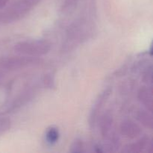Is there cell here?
<instances>
[{
  "label": "cell",
  "instance_id": "obj_9",
  "mask_svg": "<svg viewBox=\"0 0 153 153\" xmlns=\"http://www.w3.org/2000/svg\"><path fill=\"white\" fill-rule=\"evenodd\" d=\"M137 119L140 123L143 124V126H145L146 127L149 128H152L153 126V120H152V116L150 114V111H147L143 110V109H140L137 112Z\"/></svg>",
  "mask_w": 153,
  "mask_h": 153
},
{
  "label": "cell",
  "instance_id": "obj_2",
  "mask_svg": "<svg viewBox=\"0 0 153 153\" xmlns=\"http://www.w3.org/2000/svg\"><path fill=\"white\" fill-rule=\"evenodd\" d=\"M43 60L38 57L28 56H7L0 58V68L5 70H17L31 66L38 65Z\"/></svg>",
  "mask_w": 153,
  "mask_h": 153
},
{
  "label": "cell",
  "instance_id": "obj_5",
  "mask_svg": "<svg viewBox=\"0 0 153 153\" xmlns=\"http://www.w3.org/2000/svg\"><path fill=\"white\" fill-rule=\"evenodd\" d=\"M120 131L123 136L130 139L135 138L142 132L140 126L130 120H126L121 123Z\"/></svg>",
  "mask_w": 153,
  "mask_h": 153
},
{
  "label": "cell",
  "instance_id": "obj_15",
  "mask_svg": "<svg viewBox=\"0 0 153 153\" xmlns=\"http://www.w3.org/2000/svg\"><path fill=\"white\" fill-rule=\"evenodd\" d=\"M7 0H0V9L2 8L4 5H5Z\"/></svg>",
  "mask_w": 153,
  "mask_h": 153
},
{
  "label": "cell",
  "instance_id": "obj_3",
  "mask_svg": "<svg viewBox=\"0 0 153 153\" xmlns=\"http://www.w3.org/2000/svg\"><path fill=\"white\" fill-rule=\"evenodd\" d=\"M35 2V0H23L16 3L6 11L0 13V22L7 23L20 19L26 14Z\"/></svg>",
  "mask_w": 153,
  "mask_h": 153
},
{
  "label": "cell",
  "instance_id": "obj_11",
  "mask_svg": "<svg viewBox=\"0 0 153 153\" xmlns=\"http://www.w3.org/2000/svg\"><path fill=\"white\" fill-rule=\"evenodd\" d=\"M70 151L72 153H81L84 152V143L82 139H75L73 143H72Z\"/></svg>",
  "mask_w": 153,
  "mask_h": 153
},
{
  "label": "cell",
  "instance_id": "obj_12",
  "mask_svg": "<svg viewBox=\"0 0 153 153\" xmlns=\"http://www.w3.org/2000/svg\"><path fill=\"white\" fill-rule=\"evenodd\" d=\"M11 122L8 118H0V134H3L10 128Z\"/></svg>",
  "mask_w": 153,
  "mask_h": 153
},
{
  "label": "cell",
  "instance_id": "obj_7",
  "mask_svg": "<svg viewBox=\"0 0 153 153\" xmlns=\"http://www.w3.org/2000/svg\"><path fill=\"white\" fill-rule=\"evenodd\" d=\"M113 115L110 111H106L102 116L100 121V133L102 137L104 139H107L111 134V131L113 126Z\"/></svg>",
  "mask_w": 153,
  "mask_h": 153
},
{
  "label": "cell",
  "instance_id": "obj_13",
  "mask_svg": "<svg viewBox=\"0 0 153 153\" xmlns=\"http://www.w3.org/2000/svg\"><path fill=\"white\" fill-rule=\"evenodd\" d=\"M152 67H149L147 70L146 71V73H144V76H143V80L144 81V82L146 83H149V82H152Z\"/></svg>",
  "mask_w": 153,
  "mask_h": 153
},
{
  "label": "cell",
  "instance_id": "obj_10",
  "mask_svg": "<svg viewBox=\"0 0 153 153\" xmlns=\"http://www.w3.org/2000/svg\"><path fill=\"white\" fill-rule=\"evenodd\" d=\"M59 138V131L55 127H52L47 131L46 134V139L50 144L55 143Z\"/></svg>",
  "mask_w": 153,
  "mask_h": 153
},
{
  "label": "cell",
  "instance_id": "obj_8",
  "mask_svg": "<svg viewBox=\"0 0 153 153\" xmlns=\"http://www.w3.org/2000/svg\"><path fill=\"white\" fill-rule=\"evenodd\" d=\"M137 97L140 102L147 108V110L152 112L153 107L152 90L147 87H142L139 90Z\"/></svg>",
  "mask_w": 153,
  "mask_h": 153
},
{
  "label": "cell",
  "instance_id": "obj_1",
  "mask_svg": "<svg viewBox=\"0 0 153 153\" xmlns=\"http://www.w3.org/2000/svg\"><path fill=\"white\" fill-rule=\"evenodd\" d=\"M16 53L28 56L39 57L47 54L51 49V44L47 41L34 40L22 41L16 43L13 48Z\"/></svg>",
  "mask_w": 153,
  "mask_h": 153
},
{
  "label": "cell",
  "instance_id": "obj_14",
  "mask_svg": "<svg viewBox=\"0 0 153 153\" xmlns=\"http://www.w3.org/2000/svg\"><path fill=\"white\" fill-rule=\"evenodd\" d=\"M44 84L49 88H52V87H54V80L52 79V75H46L45 76Z\"/></svg>",
  "mask_w": 153,
  "mask_h": 153
},
{
  "label": "cell",
  "instance_id": "obj_4",
  "mask_svg": "<svg viewBox=\"0 0 153 153\" xmlns=\"http://www.w3.org/2000/svg\"><path fill=\"white\" fill-rule=\"evenodd\" d=\"M112 89L111 88H107L106 90H105L100 96H99L98 99L96 101L95 104L93 106V108L91 111V114H90V118H89V123L90 126L91 127L94 125L96 122V120H97V116H98L99 112L100 111V110L102 109V108L104 105L105 102H106V101L108 100V99L110 97V94H111Z\"/></svg>",
  "mask_w": 153,
  "mask_h": 153
},
{
  "label": "cell",
  "instance_id": "obj_6",
  "mask_svg": "<svg viewBox=\"0 0 153 153\" xmlns=\"http://www.w3.org/2000/svg\"><path fill=\"white\" fill-rule=\"evenodd\" d=\"M152 142L148 137H144L140 139L135 143H131L128 145L123 149V152L127 153H138L143 152L144 150H147L149 148H152Z\"/></svg>",
  "mask_w": 153,
  "mask_h": 153
}]
</instances>
